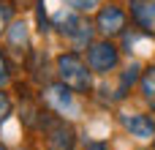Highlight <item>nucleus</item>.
<instances>
[{
	"label": "nucleus",
	"instance_id": "obj_2",
	"mask_svg": "<svg viewBox=\"0 0 155 150\" xmlns=\"http://www.w3.org/2000/svg\"><path fill=\"white\" fill-rule=\"evenodd\" d=\"M54 71L63 85H68L74 93H90L93 90V68L87 60H82L79 52H60L54 57Z\"/></svg>",
	"mask_w": 155,
	"mask_h": 150
},
{
	"label": "nucleus",
	"instance_id": "obj_1",
	"mask_svg": "<svg viewBox=\"0 0 155 150\" xmlns=\"http://www.w3.org/2000/svg\"><path fill=\"white\" fill-rule=\"evenodd\" d=\"M35 128L41 131L44 148L46 150H76V128L57 112H52L49 107L38 112V123Z\"/></svg>",
	"mask_w": 155,
	"mask_h": 150
},
{
	"label": "nucleus",
	"instance_id": "obj_7",
	"mask_svg": "<svg viewBox=\"0 0 155 150\" xmlns=\"http://www.w3.org/2000/svg\"><path fill=\"white\" fill-rule=\"evenodd\" d=\"M120 126L134 139H142V142L155 137V118L144 115V112H120Z\"/></svg>",
	"mask_w": 155,
	"mask_h": 150
},
{
	"label": "nucleus",
	"instance_id": "obj_8",
	"mask_svg": "<svg viewBox=\"0 0 155 150\" xmlns=\"http://www.w3.org/2000/svg\"><path fill=\"white\" fill-rule=\"evenodd\" d=\"M128 8L139 33L155 38V0H128Z\"/></svg>",
	"mask_w": 155,
	"mask_h": 150
},
{
	"label": "nucleus",
	"instance_id": "obj_12",
	"mask_svg": "<svg viewBox=\"0 0 155 150\" xmlns=\"http://www.w3.org/2000/svg\"><path fill=\"white\" fill-rule=\"evenodd\" d=\"M14 22V5L8 0H0V33H5Z\"/></svg>",
	"mask_w": 155,
	"mask_h": 150
},
{
	"label": "nucleus",
	"instance_id": "obj_15",
	"mask_svg": "<svg viewBox=\"0 0 155 150\" xmlns=\"http://www.w3.org/2000/svg\"><path fill=\"white\" fill-rule=\"evenodd\" d=\"M11 112H14V104H11V98L3 93V87H0V123L3 120H8L11 118Z\"/></svg>",
	"mask_w": 155,
	"mask_h": 150
},
{
	"label": "nucleus",
	"instance_id": "obj_18",
	"mask_svg": "<svg viewBox=\"0 0 155 150\" xmlns=\"http://www.w3.org/2000/svg\"><path fill=\"white\" fill-rule=\"evenodd\" d=\"M153 150H155V142H153Z\"/></svg>",
	"mask_w": 155,
	"mask_h": 150
},
{
	"label": "nucleus",
	"instance_id": "obj_16",
	"mask_svg": "<svg viewBox=\"0 0 155 150\" xmlns=\"http://www.w3.org/2000/svg\"><path fill=\"white\" fill-rule=\"evenodd\" d=\"M84 150H112V148H109V142H101V139H90V142L84 145Z\"/></svg>",
	"mask_w": 155,
	"mask_h": 150
},
{
	"label": "nucleus",
	"instance_id": "obj_9",
	"mask_svg": "<svg viewBox=\"0 0 155 150\" xmlns=\"http://www.w3.org/2000/svg\"><path fill=\"white\" fill-rule=\"evenodd\" d=\"M5 33H8V49L16 52L19 57H25V55H27V46H30L27 25H25V22H11V27H8Z\"/></svg>",
	"mask_w": 155,
	"mask_h": 150
},
{
	"label": "nucleus",
	"instance_id": "obj_6",
	"mask_svg": "<svg viewBox=\"0 0 155 150\" xmlns=\"http://www.w3.org/2000/svg\"><path fill=\"white\" fill-rule=\"evenodd\" d=\"M41 101H46V107L52 109V112H57V115H68V118H74L76 112H79V107H76V101H74V90L68 87V85H63V82H54V85H46V90H41Z\"/></svg>",
	"mask_w": 155,
	"mask_h": 150
},
{
	"label": "nucleus",
	"instance_id": "obj_4",
	"mask_svg": "<svg viewBox=\"0 0 155 150\" xmlns=\"http://www.w3.org/2000/svg\"><path fill=\"white\" fill-rule=\"evenodd\" d=\"M87 66L93 68V74H112L120 66V49L112 38H101L93 41L87 46Z\"/></svg>",
	"mask_w": 155,
	"mask_h": 150
},
{
	"label": "nucleus",
	"instance_id": "obj_11",
	"mask_svg": "<svg viewBox=\"0 0 155 150\" xmlns=\"http://www.w3.org/2000/svg\"><path fill=\"white\" fill-rule=\"evenodd\" d=\"M139 93H142V98L155 109V66L142 68V77H139Z\"/></svg>",
	"mask_w": 155,
	"mask_h": 150
},
{
	"label": "nucleus",
	"instance_id": "obj_10",
	"mask_svg": "<svg viewBox=\"0 0 155 150\" xmlns=\"http://www.w3.org/2000/svg\"><path fill=\"white\" fill-rule=\"evenodd\" d=\"M139 77H142V68H139V63H131L128 68H123V71H120V85H117L114 101H123V98L131 93V87L139 82Z\"/></svg>",
	"mask_w": 155,
	"mask_h": 150
},
{
	"label": "nucleus",
	"instance_id": "obj_3",
	"mask_svg": "<svg viewBox=\"0 0 155 150\" xmlns=\"http://www.w3.org/2000/svg\"><path fill=\"white\" fill-rule=\"evenodd\" d=\"M52 27H57V33H63L65 38H71L79 49H84V46L93 44V27L82 19V11H76L71 5L63 8V11H57L52 16Z\"/></svg>",
	"mask_w": 155,
	"mask_h": 150
},
{
	"label": "nucleus",
	"instance_id": "obj_17",
	"mask_svg": "<svg viewBox=\"0 0 155 150\" xmlns=\"http://www.w3.org/2000/svg\"><path fill=\"white\" fill-rule=\"evenodd\" d=\"M0 150H5V145H3V142H0Z\"/></svg>",
	"mask_w": 155,
	"mask_h": 150
},
{
	"label": "nucleus",
	"instance_id": "obj_5",
	"mask_svg": "<svg viewBox=\"0 0 155 150\" xmlns=\"http://www.w3.org/2000/svg\"><path fill=\"white\" fill-rule=\"evenodd\" d=\"M125 27H128V16H125V11L117 3H106V5L98 8V14H95V30L104 38H117V36L125 33Z\"/></svg>",
	"mask_w": 155,
	"mask_h": 150
},
{
	"label": "nucleus",
	"instance_id": "obj_13",
	"mask_svg": "<svg viewBox=\"0 0 155 150\" xmlns=\"http://www.w3.org/2000/svg\"><path fill=\"white\" fill-rule=\"evenodd\" d=\"M11 82V60L5 55V49H0V87H5Z\"/></svg>",
	"mask_w": 155,
	"mask_h": 150
},
{
	"label": "nucleus",
	"instance_id": "obj_14",
	"mask_svg": "<svg viewBox=\"0 0 155 150\" xmlns=\"http://www.w3.org/2000/svg\"><path fill=\"white\" fill-rule=\"evenodd\" d=\"M65 5H71V8H76V11H93V8H98L101 5V0H63Z\"/></svg>",
	"mask_w": 155,
	"mask_h": 150
}]
</instances>
